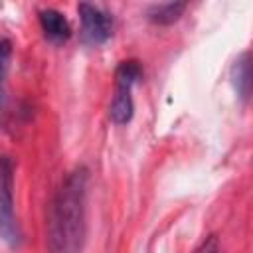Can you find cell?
<instances>
[{
	"instance_id": "1",
	"label": "cell",
	"mask_w": 253,
	"mask_h": 253,
	"mask_svg": "<svg viewBox=\"0 0 253 253\" xmlns=\"http://www.w3.org/2000/svg\"><path fill=\"white\" fill-rule=\"evenodd\" d=\"M89 170L73 168L55 190L45 227L47 253H81L87 235Z\"/></svg>"
},
{
	"instance_id": "9",
	"label": "cell",
	"mask_w": 253,
	"mask_h": 253,
	"mask_svg": "<svg viewBox=\"0 0 253 253\" xmlns=\"http://www.w3.org/2000/svg\"><path fill=\"white\" fill-rule=\"evenodd\" d=\"M194 253H219V237L215 233H210L196 249Z\"/></svg>"
},
{
	"instance_id": "2",
	"label": "cell",
	"mask_w": 253,
	"mask_h": 253,
	"mask_svg": "<svg viewBox=\"0 0 253 253\" xmlns=\"http://www.w3.org/2000/svg\"><path fill=\"white\" fill-rule=\"evenodd\" d=\"M142 77V65L136 59H123L115 69V93L109 105V117L115 125H126L132 119V87Z\"/></svg>"
},
{
	"instance_id": "8",
	"label": "cell",
	"mask_w": 253,
	"mask_h": 253,
	"mask_svg": "<svg viewBox=\"0 0 253 253\" xmlns=\"http://www.w3.org/2000/svg\"><path fill=\"white\" fill-rule=\"evenodd\" d=\"M10 59H12V42L6 38H0V101L4 99V91H6V77L10 71Z\"/></svg>"
},
{
	"instance_id": "7",
	"label": "cell",
	"mask_w": 253,
	"mask_h": 253,
	"mask_svg": "<svg viewBox=\"0 0 253 253\" xmlns=\"http://www.w3.org/2000/svg\"><path fill=\"white\" fill-rule=\"evenodd\" d=\"M184 10H186V2H164V4L150 6L146 16L150 22L158 26H168V24H174L182 16Z\"/></svg>"
},
{
	"instance_id": "4",
	"label": "cell",
	"mask_w": 253,
	"mask_h": 253,
	"mask_svg": "<svg viewBox=\"0 0 253 253\" xmlns=\"http://www.w3.org/2000/svg\"><path fill=\"white\" fill-rule=\"evenodd\" d=\"M77 12H79L81 34L85 42L99 45L113 36V16L107 10L89 2H81L77 6Z\"/></svg>"
},
{
	"instance_id": "3",
	"label": "cell",
	"mask_w": 253,
	"mask_h": 253,
	"mask_svg": "<svg viewBox=\"0 0 253 253\" xmlns=\"http://www.w3.org/2000/svg\"><path fill=\"white\" fill-rule=\"evenodd\" d=\"M0 239L10 247L22 245V229L14 210V160L0 154Z\"/></svg>"
},
{
	"instance_id": "5",
	"label": "cell",
	"mask_w": 253,
	"mask_h": 253,
	"mask_svg": "<svg viewBox=\"0 0 253 253\" xmlns=\"http://www.w3.org/2000/svg\"><path fill=\"white\" fill-rule=\"evenodd\" d=\"M40 18V26L43 30V34L53 40V42H65L71 36V24L65 18V14H61L55 8H43L38 14Z\"/></svg>"
},
{
	"instance_id": "6",
	"label": "cell",
	"mask_w": 253,
	"mask_h": 253,
	"mask_svg": "<svg viewBox=\"0 0 253 253\" xmlns=\"http://www.w3.org/2000/svg\"><path fill=\"white\" fill-rule=\"evenodd\" d=\"M231 83L237 91V95L247 101L251 93V59L249 51H243L231 65Z\"/></svg>"
}]
</instances>
